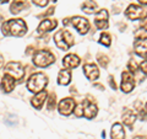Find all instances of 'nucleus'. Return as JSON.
<instances>
[{"mask_svg": "<svg viewBox=\"0 0 147 139\" xmlns=\"http://www.w3.org/2000/svg\"><path fill=\"white\" fill-rule=\"evenodd\" d=\"M3 35L5 36H16L21 37L27 32V25L24 20L16 18V20H9L1 26Z\"/></svg>", "mask_w": 147, "mask_h": 139, "instance_id": "f257e3e1", "label": "nucleus"}, {"mask_svg": "<svg viewBox=\"0 0 147 139\" xmlns=\"http://www.w3.org/2000/svg\"><path fill=\"white\" fill-rule=\"evenodd\" d=\"M48 84V78L47 75H44L43 73H34L30 76L28 81H27V89L31 92H38L43 91L44 87Z\"/></svg>", "mask_w": 147, "mask_h": 139, "instance_id": "f03ea898", "label": "nucleus"}, {"mask_svg": "<svg viewBox=\"0 0 147 139\" xmlns=\"http://www.w3.org/2000/svg\"><path fill=\"white\" fill-rule=\"evenodd\" d=\"M54 41L57 47L61 50H67L74 46V36L66 30H60L54 35Z\"/></svg>", "mask_w": 147, "mask_h": 139, "instance_id": "7ed1b4c3", "label": "nucleus"}, {"mask_svg": "<svg viewBox=\"0 0 147 139\" xmlns=\"http://www.w3.org/2000/svg\"><path fill=\"white\" fill-rule=\"evenodd\" d=\"M55 62V57L49 50H37L33 55V64L37 67L45 68Z\"/></svg>", "mask_w": 147, "mask_h": 139, "instance_id": "20e7f679", "label": "nucleus"}, {"mask_svg": "<svg viewBox=\"0 0 147 139\" xmlns=\"http://www.w3.org/2000/svg\"><path fill=\"white\" fill-rule=\"evenodd\" d=\"M5 70L9 75H11L16 79V80H22L25 76V69L22 67L21 63L18 62H10L6 64Z\"/></svg>", "mask_w": 147, "mask_h": 139, "instance_id": "39448f33", "label": "nucleus"}, {"mask_svg": "<svg viewBox=\"0 0 147 139\" xmlns=\"http://www.w3.org/2000/svg\"><path fill=\"white\" fill-rule=\"evenodd\" d=\"M125 15L127 16V18L130 20H145L147 17V10L141 6H137V5H130L126 11H125Z\"/></svg>", "mask_w": 147, "mask_h": 139, "instance_id": "423d86ee", "label": "nucleus"}, {"mask_svg": "<svg viewBox=\"0 0 147 139\" xmlns=\"http://www.w3.org/2000/svg\"><path fill=\"white\" fill-rule=\"evenodd\" d=\"M135 87V79L131 72L125 70L121 74V91L130 92Z\"/></svg>", "mask_w": 147, "mask_h": 139, "instance_id": "0eeeda50", "label": "nucleus"}, {"mask_svg": "<svg viewBox=\"0 0 147 139\" xmlns=\"http://www.w3.org/2000/svg\"><path fill=\"white\" fill-rule=\"evenodd\" d=\"M75 101L70 97L67 99H63L60 102H59V106H58V110H59V113L63 114V116H69L72 111H75Z\"/></svg>", "mask_w": 147, "mask_h": 139, "instance_id": "6e6552de", "label": "nucleus"}, {"mask_svg": "<svg viewBox=\"0 0 147 139\" xmlns=\"http://www.w3.org/2000/svg\"><path fill=\"white\" fill-rule=\"evenodd\" d=\"M71 25L80 32L81 35L87 33V31L90 30V22L86 18L81 17V16H75L71 17Z\"/></svg>", "mask_w": 147, "mask_h": 139, "instance_id": "1a4fd4ad", "label": "nucleus"}, {"mask_svg": "<svg viewBox=\"0 0 147 139\" xmlns=\"http://www.w3.org/2000/svg\"><path fill=\"white\" fill-rule=\"evenodd\" d=\"M94 24L99 30H107L108 29V11L105 9L99 10L94 16Z\"/></svg>", "mask_w": 147, "mask_h": 139, "instance_id": "9d476101", "label": "nucleus"}, {"mask_svg": "<svg viewBox=\"0 0 147 139\" xmlns=\"http://www.w3.org/2000/svg\"><path fill=\"white\" fill-rule=\"evenodd\" d=\"M84 73L88 80H97L99 76V70L96 64H85L84 65Z\"/></svg>", "mask_w": 147, "mask_h": 139, "instance_id": "9b49d317", "label": "nucleus"}, {"mask_svg": "<svg viewBox=\"0 0 147 139\" xmlns=\"http://www.w3.org/2000/svg\"><path fill=\"white\" fill-rule=\"evenodd\" d=\"M84 107H85L84 116L87 119H92V118L96 117V114L98 112V108H97V106H96V104H93L92 101L86 100L85 104H84Z\"/></svg>", "mask_w": 147, "mask_h": 139, "instance_id": "f8f14e48", "label": "nucleus"}, {"mask_svg": "<svg viewBox=\"0 0 147 139\" xmlns=\"http://www.w3.org/2000/svg\"><path fill=\"white\" fill-rule=\"evenodd\" d=\"M45 100H47V91L43 90V91L38 92V94H36L33 97H32L31 99V105L33 106L34 108L40 110Z\"/></svg>", "mask_w": 147, "mask_h": 139, "instance_id": "ddd939ff", "label": "nucleus"}, {"mask_svg": "<svg viewBox=\"0 0 147 139\" xmlns=\"http://www.w3.org/2000/svg\"><path fill=\"white\" fill-rule=\"evenodd\" d=\"M15 80L16 79L9 75V74H5L1 79V87L4 92H11L13 89H15Z\"/></svg>", "mask_w": 147, "mask_h": 139, "instance_id": "4468645a", "label": "nucleus"}, {"mask_svg": "<svg viewBox=\"0 0 147 139\" xmlns=\"http://www.w3.org/2000/svg\"><path fill=\"white\" fill-rule=\"evenodd\" d=\"M63 65L66 69H74L80 65V58L76 54H67L63 59Z\"/></svg>", "mask_w": 147, "mask_h": 139, "instance_id": "2eb2a0df", "label": "nucleus"}, {"mask_svg": "<svg viewBox=\"0 0 147 139\" xmlns=\"http://www.w3.org/2000/svg\"><path fill=\"white\" fill-rule=\"evenodd\" d=\"M57 26H58V22L55 20H43L39 24L37 31H38L39 35H42V33H44V32H49V31L54 30Z\"/></svg>", "mask_w": 147, "mask_h": 139, "instance_id": "dca6fc26", "label": "nucleus"}, {"mask_svg": "<svg viewBox=\"0 0 147 139\" xmlns=\"http://www.w3.org/2000/svg\"><path fill=\"white\" fill-rule=\"evenodd\" d=\"M123 123L125 124V126H127L129 128H132V126H134V122L136 119V114L134 111L129 110V108H125V111L123 112Z\"/></svg>", "mask_w": 147, "mask_h": 139, "instance_id": "f3484780", "label": "nucleus"}, {"mask_svg": "<svg viewBox=\"0 0 147 139\" xmlns=\"http://www.w3.org/2000/svg\"><path fill=\"white\" fill-rule=\"evenodd\" d=\"M134 48H135V53L137 55L147 59V40L136 41L134 44Z\"/></svg>", "mask_w": 147, "mask_h": 139, "instance_id": "a211bd4d", "label": "nucleus"}, {"mask_svg": "<svg viewBox=\"0 0 147 139\" xmlns=\"http://www.w3.org/2000/svg\"><path fill=\"white\" fill-rule=\"evenodd\" d=\"M110 137L112 139H124L125 138V132L120 123H114L110 131Z\"/></svg>", "mask_w": 147, "mask_h": 139, "instance_id": "6ab92c4d", "label": "nucleus"}, {"mask_svg": "<svg viewBox=\"0 0 147 139\" xmlns=\"http://www.w3.org/2000/svg\"><path fill=\"white\" fill-rule=\"evenodd\" d=\"M26 6H27V0H13L10 6V12L16 15V14L21 12Z\"/></svg>", "mask_w": 147, "mask_h": 139, "instance_id": "aec40b11", "label": "nucleus"}, {"mask_svg": "<svg viewBox=\"0 0 147 139\" xmlns=\"http://www.w3.org/2000/svg\"><path fill=\"white\" fill-rule=\"evenodd\" d=\"M71 80L70 70H60L58 75V84L59 85H67Z\"/></svg>", "mask_w": 147, "mask_h": 139, "instance_id": "412c9836", "label": "nucleus"}, {"mask_svg": "<svg viewBox=\"0 0 147 139\" xmlns=\"http://www.w3.org/2000/svg\"><path fill=\"white\" fill-rule=\"evenodd\" d=\"M97 7H98L97 4H96L93 0H87V1L82 4V6H81V9H82V10H84L86 14H93V12H96Z\"/></svg>", "mask_w": 147, "mask_h": 139, "instance_id": "4be33fe9", "label": "nucleus"}, {"mask_svg": "<svg viewBox=\"0 0 147 139\" xmlns=\"http://www.w3.org/2000/svg\"><path fill=\"white\" fill-rule=\"evenodd\" d=\"M55 105H57V96H55L54 92H52L48 97V101H47V108L49 111H52V110H54Z\"/></svg>", "mask_w": 147, "mask_h": 139, "instance_id": "5701e85b", "label": "nucleus"}, {"mask_svg": "<svg viewBox=\"0 0 147 139\" xmlns=\"http://www.w3.org/2000/svg\"><path fill=\"white\" fill-rule=\"evenodd\" d=\"M134 37H135V40H136V41L147 40V30L144 29V27H142V29H140V30H137V31L135 32Z\"/></svg>", "mask_w": 147, "mask_h": 139, "instance_id": "b1692460", "label": "nucleus"}, {"mask_svg": "<svg viewBox=\"0 0 147 139\" xmlns=\"http://www.w3.org/2000/svg\"><path fill=\"white\" fill-rule=\"evenodd\" d=\"M97 61H98V63H99V65L103 67V68H107L108 63H109L108 57H107V55H104V54H102V53H99V54L97 55Z\"/></svg>", "mask_w": 147, "mask_h": 139, "instance_id": "393cba45", "label": "nucleus"}, {"mask_svg": "<svg viewBox=\"0 0 147 139\" xmlns=\"http://www.w3.org/2000/svg\"><path fill=\"white\" fill-rule=\"evenodd\" d=\"M110 36L108 33H102L100 35V38H99V42L102 43L103 46H105V47H109L110 46Z\"/></svg>", "mask_w": 147, "mask_h": 139, "instance_id": "a878e982", "label": "nucleus"}, {"mask_svg": "<svg viewBox=\"0 0 147 139\" xmlns=\"http://www.w3.org/2000/svg\"><path fill=\"white\" fill-rule=\"evenodd\" d=\"M84 112H85V107H84V104H80L77 105L75 107V111H74V113H75L76 117H82L84 116Z\"/></svg>", "mask_w": 147, "mask_h": 139, "instance_id": "bb28decb", "label": "nucleus"}, {"mask_svg": "<svg viewBox=\"0 0 147 139\" xmlns=\"http://www.w3.org/2000/svg\"><path fill=\"white\" fill-rule=\"evenodd\" d=\"M139 68H140V70L145 74V75H147V61L141 62L140 65H139Z\"/></svg>", "mask_w": 147, "mask_h": 139, "instance_id": "cd10ccee", "label": "nucleus"}, {"mask_svg": "<svg viewBox=\"0 0 147 139\" xmlns=\"http://www.w3.org/2000/svg\"><path fill=\"white\" fill-rule=\"evenodd\" d=\"M32 1L38 6H45L48 4V0H32Z\"/></svg>", "mask_w": 147, "mask_h": 139, "instance_id": "c85d7f7f", "label": "nucleus"}, {"mask_svg": "<svg viewBox=\"0 0 147 139\" xmlns=\"http://www.w3.org/2000/svg\"><path fill=\"white\" fill-rule=\"evenodd\" d=\"M109 85H110V87H112L113 90H117V85H115V81H114L113 76H109Z\"/></svg>", "mask_w": 147, "mask_h": 139, "instance_id": "c756f323", "label": "nucleus"}, {"mask_svg": "<svg viewBox=\"0 0 147 139\" xmlns=\"http://www.w3.org/2000/svg\"><path fill=\"white\" fill-rule=\"evenodd\" d=\"M53 12H54V7H50V9H48V11H47V12L43 14V16H49V15H52Z\"/></svg>", "mask_w": 147, "mask_h": 139, "instance_id": "7c9ffc66", "label": "nucleus"}, {"mask_svg": "<svg viewBox=\"0 0 147 139\" xmlns=\"http://www.w3.org/2000/svg\"><path fill=\"white\" fill-rule=\"evenodd\" d=\"M94 87H97V89H99V90H104L103 85H100V84H94Z\"/></svg>", "mask_w": 147, "mask_h": 139, "instance_id": "2f4dec72", "label": "nucleus"}, {"mask_svg": "<svg viewBox=\"0 0 147 139\" xmlns=\"http://www.w3.org/2000/svg\"><path fill=\"white\" fill-rule=\"evenodd\" d=\"M139 1L142 4V5H147V0H139Z\"/></svg>", "mask_w": 147, "mask_h": 139, "instance_id": "473e14b6", "label": "nucleus"}, {"mask_svg": "<svg viewBox=\"0 0 147 139\" xmlns=\"http://www.w3.org/2000/svg\"><path fill=\"white\" fill-rule=\"evenodd\" d=\"M134 139H146L145 137H141V136H137V137H135Z\"/></svg>", "mask_w": 147, "mask_h": 139, "instance_id": "72a5a7b5", "label": "nucleus"}, {"mask_svg": "<svg viewBox=\"0 0 147 139\" xmlns=\"http://www.w3.org/2000/svg\"><path fill=\"white\" fill-rule=\"evenodd\" d=\"M142 27H144V29H146V30H147V21H145V22H144V25H142Z\"/></svg>", "mask_w": 147, "mask_h": 139, "instance_id": "f704fd0d", "label": "nucleus"}, {"mask_svg": "<svg viewBox=\"0 0 147 139\" xmlns=\"http://www.w3.org/2000/svg\"><path fill=\"white\" fill-rule=\"evenodd\" d=\"M1 3L4 4V3H7V0H1Z\"/></svg>", "mask_w": 147, "mask_h": 139, "instance_id": "c9c22d12", "label": "nucleus"}, {"mask_svg": "<svg viewBox=\"0 0 147 139\" xmlns=\"http://www.w3.org/2000/svg\"><path fill=\"white\" fill-rule=\"evenodd\" d=\"M50 1H52V3H55V1H57V0H50Z\"/></svg>", "mask_w": 147, "mask_h": 139, "instance_id": "e433bc0d", "label": "nucleus"}, {"mask_svg": "<svg viewBox=\"0 0 147 139\" xmlns=\"http://www.w3.org/2000/svg\"><path fill=\"white\" fill-rule=\"evenodd\" d=\"M145 110H146V112H147V104H146V108Z\"/></svg>", "mask_w": 147, "mask_h": 139, "instance_id": "4c0bfd02", "label": "nucleus"}]
</instances>
